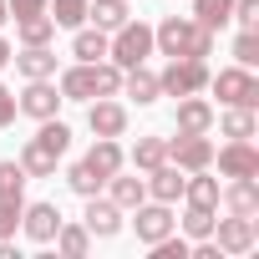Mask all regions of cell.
I'll use <instances>...</instances> for the list:
<instances>
[{"mask_svg": "<svg viewBox=\"0 0 259 259\" xmlns=\"http://www.w3.org/2000/svg\"><path fill=\"white\" fill-rule=\"evenodd\" d=\"M107 198L127 213V208H138V203L148 198V183H143V178H122V173H112V178H107Z\"/></svg>", "mask_w": 259, "mask_h": 259, "instance_id": "21", "label": "cell"}, {"mask_svg": "<svg viewBox=\"0 0 259 259\" xmlns=\"http://www.w3.org/2000/svg\"><path fill=\"white\" fill-rule=\"evenodd\" d=\"M148 56H153V26H143V21H122V26L112 31L107 61H117V66L127 71V66H143Z\"/></svg>", "mask_w": 259, "mask_h": 259, "instance_id": "2", "label": "cell"}, {"mask_svg": "<svg viewBox=\"0 0 259 259\" xmlns=\"http://www.w3.org/2000/svg\"><path fill=\"white\" fill-rule=\"evenodd\" d=\"M158 163H168V138H138V148H133V168L153 173Z\"/></svg>", "mask_w": 259, "mask_h": 259, "instance_id": "29", "label": "cell"}, {"mask_svg": "<svg viewBox=\"0 0 259 259\" xmlns=\"http://www.w3.org/2000/svg\"><path fill=\"white\" fill-rule=\"evenodd\" d=\"M11 56H16V51H11V41H6V36H0V71H6V66H11Z\"/></svg>", "mask_w": 259, "mask_h": 259, "instance_id": "41", "label": "cell"}, {"mask_svg": "<svg viewBox=\"0 0 259 259\" xmlns=\"http://www.w3.org/2000/svg\"><path fill=\"white\" fill-rule=\"evenodd\" d=\"M208 127H213V107L188 92V97L178 102V133H208Z\"/></svg>", "mask_w": 259, "mask_h": 259, "instance_id": "19", "label": "cell"}, {"mask_svg": "<svg viewBox=\"0 0 259 259\" xmlns=\"http://www.w3.org/2000/svg\"><path fill=\"white\" fill-rule=\"evenodd\" d=\"M0 193H26V168L11 158V163H0Z\"/></svg>", "mask_w": 259, "mask_h": 259, "instance_id": "37", "label": "cell"}, {"mask_svg": "<svg viewBox=\"0 0 259 259\" xmlns=\"http://www.w3.org/2000/svg\"><path fill=\"white\" fill-rule=\"evenodd\" d=\"M16 61V71L26 76V81H41V76H56V51L51 46H26L21 56H11Z\"/></svg>", "mask_w": 259, "mask_h": 259, "instance_id": "15", "label": "cell"}, {"mask_svg": "<svg viewBox=\"0 0 259 259\" xmlns=\"http://www.w3.org/2000/svg\"><path fill=\"white\" fill-rule=\"evenodd\" d=\"M81 224H87V234L92 239H112L117 229H122V208L112 203V198H87V213H81Z\"/></svg>", "mask_w": 259, "mask_h": 259, "instance_id": "13", "label": "cell"}, {"mask_svg": "<svg viewBox=\"0 0 259 259\" xmlns=\"http://www.w3.org/2000/svg\"><path fill=\"white\" fill-rule=\"evenodd\" d=\"M16 36H21V46H51L56 21H51V16H21V21H16Z\"/></svg>", "mask_w": 259, "mask_h": 259, "instance_id": "25", "label": "cell"}, {"mask_svg": "<svg viewBox=\"0 0 259 259\" xmlns=\"http://www.w3.org/2000/svg\"><path fill=\"white\" fill-rule=\"evenodd\" d=\"M21 208H26V193H0V239L21 229Z\"/></svg>", "mask_w": 259, "mask_h": 259, "instance_id": "31", "label": "cell"}, {"mask_svg": "<svg viewBox=\"0 0 259 259\" xmlns=\"http://www.w3.org/2000/svg\"><path fill=\"white\" fill-rule=\"evenodd\" d=\"M56 92H61V102H92V97H97V71H92V61L66 66L61 81H56Z\"/></svg>", "mask_w": 259, "mask_h": 259, "instance_id": "14", "label": "cell"}, {"mask_svg": "<svg viewBox=\"0 0 259 259\" xmlns=\"http://www.w3.org/2000/svg\"><path fill=\"white\" fill-rule=\"evenodd\" d=\"M224 203H229V213H244V219H254V213H259V183H254V178H229V188H224Z\"/></svg>", "mask_w": 259, "mask_h": 259, "instance_id": "18", "label": "cell"}, {"mask_svg": "<svg viewBox=\"0 0 259 259\" xmlns=\"http://www.w3.org/2000/svg\"><path fill=\"white\" fill-rule=\"evenodd\" d=\"M6 11H11V21H21V16H46V0H6Z\"/></svg>", "mask_w": 259, "mask_h": 259, "instance_id": "39", "label": "cell"}, {"mask_svg": "<svg viewBox=\"0 0 259 259\" xmlns=\"http://www.w3.org/2000/svg\"><path fill=\"white\" fill-rule=\"evenodd\" d=\"M224 138H254V107H229L224 112Z\"/></svg>", "mask_w": 259, "mask_h": 259, "instance_id": "33", "label": "cell"}, {"mask_svg": "<svg viewBox=\"0 0 259 259\" xmlns=\"http://www.w3.org/2000/svg\"><path fill=\"white\" fill-rule=\"evenodd\" d=\"M21 229H26L31 244H51L56 229H61V208L56 203H26L21 208Z\"/></svg>", "mask_w": 259, "mask_h": 259, "instance_id": "10", "label": "cell"}, {"mask_svg": "<svg viewBox=\"0 0 259 259\" xmlns=\"http://www.w3.org/2000/svg\"><path fill=\"white\" fill-rule=\"evenodd\" d=\"M133 213H138V219H133V229H138V239H143V244H158L163 234H173V229H178V219H173V203L143 198Z\"/></svg>", "mask_w": 259, "mask_h": 259, "instance_id": "6", "label": "cell"}, {"mask_svg": "<svg viewBox=\"0 0 259 259\" xmlns=\"http://www.w3.org/2000/svg\"><path fill=\"white\" fill-rule=\"evenodd\" d=\"M16 112H21V107H16V92L0 81V127H11V122H16Z\"/></svg>", "mask_w": 259, "mask_h": 259, "instance_id": "40", "label": "cell"}, {"mask_svg": "<svg viewBox=\"0 0 259 259\" xmlns=\"http://www.w3.org/2000/svg\"><path fill=\"white\" fill-rule=\"evenodd\" d=\"M16 163L26 168V178H51V173H56V153H51L46 143H36V138L21 148V158H16Z\"/></svg>", "mask_w": 259, "mask_h": 259, "instance_id": "22", "label": "cell"}, {"mask_svg": "<svg viewBox=\"0 0 259 259\" xmlns=\"http://www.w3.org/2000/svg\"><path fill=\"white\" fill-rule=\"evenodd\" d=\"M122 92L133 97L138 107H148V102L163 97V92H158V71H148V66H127V71H122Z\"/></svg>", "mask_w": 259, "mask_h": 259, "instance_id": "17", "label": "cell"}, {"mask_svg": "<svg viewBox=\"0 0 259 259\" xmlns=\"http://www.w3.org/2000/svg\"><path fill=\"white\" fill-rule=\"evenodd\" d=\"M183 198H188L193 208H219V178H208V168L188 173V183H183Z\"/></svg>", "mask_w": 259, "mask_h": 259, "instance_id": "23", "label": "cell"}, {"mask_svg": "<svg viewBox=\"0 0 259 259\" xmlns=\"http://www.w3.org/2000/svg\"><path fill=\"white\" fill-rule=\"evenodd\" d=\"M208 87L219 92L224 107H259V76L249 66H224L219 76H208Z\"/></svg>", "mask_w": 259, "mask_h": 259, "instance_id": "3", "label": "cell"}, {"mask_svg": "<svg viewBox=\"0 0 259 259\" xmlns=\"http://www.w3.org/2000/svg\"><path fill=\"white\" fill-rule=\"evenodd\" d=\"M92 71H97V97H117L122 92V66L117 61H92Z\"/></svg>", "mask_w": 259, "mask_h": 259, "instance_id": "35", "label": "cell"}, {"mask_svg": "<svg viewBox=\"0 0 259 259\" xmlns=\"http://www.w3.org/2000/svg\"><path fill=\"white\" fill-rule=\"evenodd\" d=\"M66 183H71V193H81V198H92V193H102V183H107V178H102V173H92L87 163H76V168L66 173Z\"/></svg>", "mask_w": 259, "mask_h": 259, "instance_id": "36", "label": "cell"}, {"mask_svg": "<svg viewBox=\"0 0 259 259\" xmlns=\"http://www.w3.org/2000/svg\"><path fill=\"white\" fill-rule=\"evenodd\" d=\"M87 21L97 31H117L127 21V0H87Z\"/></svg>", "mask_w": 259, "mask_h": 259, "instance_id": "24", "label": "cell"}, {"mask_svg": "<svg viewBox=\"0 0 259 259\" xmlns=\"http://www.w3.org/2000/svg\"><path fill=\"white\" fill-rule=\"evenodd\" d=\"M213 158H219V173H224V178H259V148H254L249 138H234V143L219 148Z\"/></svg>", "mask_w": 259, "mask_h": 259, "instance_id": "7", "label": "cell"}, {"mask_svg": "<svg viewBox=\"0 0 259 259\" xmlns=\"http://www.w3.org/2000/svg\"><path fill=\"white\" fill-rule=\"evenodd\" d=\"M46 16L56 21V31H76L87 26V0H46Z\"/></svg>", "mask_w": 259, "mask_h": 259, "instance_id": "27", "label": "cell"}, {"mask_svg": "<svg viewBox=\"0 0 259 259\" xmlns=\"http://www.w3.org/2000/svg\"><path fill=\"white\" fill-rule=\"evenodd\" d=\"M51 244H56L66 259H81V254L92 249V234H87V224H66V219H61V229H56V239H51Z\"/></svg>", "mask_w": 259, "mask_h": 259, "instance_id": "26", "label": "cell"}, {"mask_svg": "<svg viewBox=\"0 0 259 259\" xmlns=\"http://www.w3.org/2000/svg\"><path fill=\"white\" fill-rule=\"evenodd\" d=\"M203 87H208V66L198 56H173L168 71L158 76V92H168V97H188V92H203Z\"/></svg>", "mask_w": 259, "mask_h": 259, "instance_id": "4", "label": "cell"}, {"mask_svg": "<svg viewBox=\"0 0 259 259\" xmlns=\"http://www.w3.org/2000/svg\"><path fill=\"white\" fill-rule=\"evenodd\" d=\"M6 21H11V11H6V0H0V26H6Z\"/></svg>", "mask_w": 259, "mask_h": 259, "instance_id": "42", "label": "cell"}, {"mask_svg": "<svg viewBox=\"0 0 259 259\" xmlns=\"http://www.w3.org/2000/svg\"><path fill=\"white\" fill-rule=\"evenodd\" d=\"M16 107H21L26 117L46 122V117H56V112H61V92L51 87V76H41V81H26V92L16 97Z\"/></svg>", "mask_w": 259, "mask_h": 259, "instance_id": "9", "label": "cell"}, {"mask_svg": "<svg viewBox=\"0 0 259 259\" xmlns=\"http://www.w3.org/2000/svg\"><path fill=\"white\" fill-rule=\"evenodd\" d=\"M153 46L163 56H208L213 51V31H203L193 16H168L163 26H153Z\"/></svg>", "mask_w": 259, "mask_h": 259, "instance_id": "1", "label": "cell"}, {"mask_svg": "<svg viewBox=\"0 0 259 259\" xmlns=\"http://www.w3.org/2000/svg\"><path fill=\"white\" fill-rule=\"evenodd\" d=\"M87 127H92V138H122V133H127V107H122V102H97V97H92Z\"/></svg>", "mask_w": 259, "mask_h": 259, "instance_id": "11", "label": "cell"}, {"mask_svg": "<svg viewBox=\"0 0 259 259\" xmlns=\"http://www.w3.org/2000/svg\"><path fill=\"white\" fill-rule=\"evenodd\" d=\"M168 163H178L183 173L213 168V143H208V133H178V138L168 143Z\"/></svg>", "mask_w": 259, "mask_h": 259, "instance_id": "5", "label": "cell"}, {"mask_svg": "<svg viewBox=\"0 0 259 259\" xmlns=\"http://www.w3.org/2000/svg\"><path fill=\"white\" fill-rule=\"evenodd\" d=\"M234 66H259V31H239L234 36Z\"/></svg>", "mask_w": 259, "mask_h": 259, "instance_id": "34", "label": "cell"}, {"mask_svg": "<svg viewBox=\"0 0 259 259\" xmlns=\"http://www.w3.org/2000/svg\"><path fill=\"white\" fill-rule=\"evenodd\" d=\"M107 31H97V26H76V36H71V56L76 61H107Z\"/></svg>", "mask_w": 259, "mask_h": 259, "instance_id": "20", "label": "cell"}, {"mask_svg": "<svg viewBox=\"0 0 259 259\" xmlns=\"http://www.w3.org/2000/svg\"><path fill=\"white\" fill-rule=\"evenodd\" d=\"M36 143H46L56 158H66V148H71V127H66L61 117H46V122H41V133H36Z\"/></svg>", "mask_w": 259, "mask_h": 259, "instance_id": "30", "label": "cell"}, {"mask_svg": "<svg viewBox=\"0 0 259 259\" xmlns=\"http://www.w3.org/2000/svg\"><path fill=\"white\" fill-rule=\"evenodd\" d=\"M213 244H219V254H249L254 249V219H244V213L213 219Z\"/></svg>", "mask_w": 259, "mask_h": 259, "instance_id": "8", "label": "cell"}, {"mask_svg": "<svg viewBox=\"0 0 259 259\" xmlns=\"http://www.w3.org/2000/svg\"><path fill=\"white\" fill-rule=\"evenodd\" d=\"M229 16H234V0H193V21L203 31H224Z\"/></svg>", "mask_w": 259, "mask_h": 259, "instance_id": "28", "label": "cell"}, {"mask_svg": "<svg viewBox=\"0 0 259 259\" xmlns=\"http://www.w3.org/2000/svg\"><path fill=\"white\" fill-rule=\"evenodd\" d=\"M92 173H102V178H112V173H122V163H127V153L117 148V138H97L92 143V153L81 158Z\"/></svg>", "mask_w": 259, "mask_h": 259, "instance_id": "16", "label": "cell"}, {"mask_svg": "<svg viewBox=\"0 0 259 259\" xmlns=\"http://www.w3.org/2000/svg\"><path fill=\"white\" fill-rule=\"evenodd\" d=\"M143 183H148V198H158V203H178V198H183L188 173H183L178 163H158V168H153Z\"/></svg>", "mask_w": 259, "mask_h": 259, "instance_id": "12", "label": "cell"}, {"mask_svg": "<svg viewBox=\"0 0 259 259\" xmlns=\"http://www.w3.org/2000/svg\"><path fill=\"white\" fill-rule=\"evenodd\" d=\"M229 21H239V31H259V0H234Z\"/></svg>", "mask_w": 259, "mask_h": 259, "instance_id": "38", "label": "cell"}, {"mask_svg": "<svg viewBox=\"0 0 259 259\" xmlns=\"http://www.w3.org/2000/svg\"><path fill=\"white\" fill-rule=\"evenodd\" d=\"M183 234L198 244V239H213V208H193L188 203V213H183Z\"/></svg>", "mask_w": 259, "mask_h": 259, "instance_id": "32", "label": "cell"}]
</instances>
